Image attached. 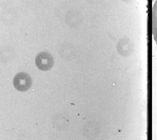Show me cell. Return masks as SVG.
Returning <instances> with one entry per match:
<instances>
[{"label":"cell","instance_id":"cell-1","mask_svg":"<svg viewBox=\"0 0 157 140\" xmlns=\"http://www.w3.org/2000/svg\"><path fill=\"white\" fill-rule=\"evenodd\" d=\"M13 86L18 91H28L32 86L31 77L26 73H18L13 78Z\"/></svg>","mask_w":157,"mask_h":140},{"label":"cell","instance_id":"cell-2","mask_svg":"<svg viewBox=\"0 0 157 140\" xmlns=\"http://www.w3.org/2000/svg\"><path fill=\"white\" fill-rule=\"evenodd\" d=\"M35 62L38 69L43 71H48V70H50L52 67L53 66L54 60L50 54L47 52H42L39 54H37Z\"/></svg>","mask_w":157,"mask_h":140}]
</instances>
